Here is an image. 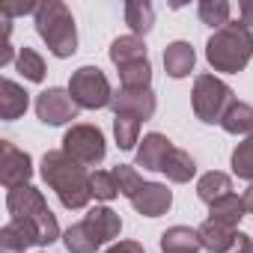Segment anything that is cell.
I'll return each instance as SVG.
<instances>
[{
  "label": "cell",
  "mask_w": 253,
  "mask_h": 253,
  "mask_svg": "<svg viewBox=\"0 0 253 253\" xmlns=\"http://www.w3.org/2000/svg\"><path fill=\"white\" fill-rule=\"evenodd\" d=\"M6 209H9V220L27 238V244L45 247V244H54L60 238V223H57L54 211L48 209L39 188L21 185V188L9 191L6 194Z\"/></svg>",
  "instance_id": "cell-1"
},
{
  "label": "cell",
  "mask_w": 253,
  "mask_h": 253,
  "mask_svg": "<svg viewBox=\"0 0 253 253\" xmlns=\"http://www.w3.org/2000/svg\"><path fill=\"white\" fill-rule=\"evenodd\" d=\"M42 179L60 197V203L69 211L86 209L89 200H92V176L86 173L84 164L69 158L63 149L45 152V158H42Z\"/></svg>",
  "instance_id": "cell-2"
},
{
  "label": "cell",
  "mask_w": 253,
  "mask_h": 253,
  "mask_svg": "<svg viewBox=\"0 0 253 253\" xmlns=\"http://www.w3.org/2000/svg\"><path fill=\"white\" fill-rule=\"evenodd\" d=\"M253 57V33L241 21H229L226 27L214 30L206 42V60L214 72L238 75Z\"/></svg>",
  "instance_id": "cell-3"
},
{
  "label": "cell",
  "mask_w": 253,
  "mask_h": 253,
  "mask_svg": "<svg viewBox=\"0 0 253 253\" xmlns=\"http://www.w3.org/2000/svg\"><path fill=\"white\" fill-rule=\"evenodd\" d=\"M119 232H122V217L107 206H95L86 211L84 220L72 223L63 232V244L69 253H95L101 244L113 241Z\"/></svg>",
  "instance_id": "cell-4"
},
{
  "label": "cell",
  "mask_w": 253,
  "mask_h": 253,
  "mask_svg": "<svg viewBox=\"0 0 253 253\" xmlns=\"http://www.w3.org/2000/svg\"><path fill=\"white\" fill-rule=\"evenodd\" d=\"M36 18V33L48 45V51L60 60L72 57L78 51V30H75V15L60 0H45L33 12Z\"/></svg>",
  "instance_id": "cell-5"
},
{
  "label": "cell",
  "mask_w": 253,
  "mask_h": 253,
  "mask_svg": "<svg viewBox=\"0 0 253 253\" xmlns=\"http://www.w3.org/2000/svg\"><path fill=\"white\" fill-rule=\"evenodd\" d=\"M191 104H194V113L200 122L206 125H220L226 110L235 104V92L229 84H223L220 78L214 75H197L194 81V92H191Z\"/></svg>",
  "instance_id": "cell-6"
},
{
  "label": "cell",
  "mask_w": 253,
  "mask_h": 253,
  "mask_svg": "<svg viewBox=\"0 0 253 253\" xmlns=\"http://www.w3.org/2000/svg\"><path fill=\"white\" fill-rule=\"evenodd\" d=\"M69 95L75 98L78 107H84V110H98V107H110L113 89H110L107 75H104L98 66H81V69L72 75V81H69Z\"/></svg>",
  "instance_id": "cell-7"
},
{
  "label": "cell",
  "mask_w": 253,
  "mask_h": 253,
  "mask_svg": "<svg viewBox=\"0 0 253 253\" xmlns=\"http://www.w3.org/2000/svg\"><path fill=\"white\" fill-rule=\"evenodd\" d=\"M63 152L69 158H75L78 164H84V167L101 164L104 152H107L101 128H98V125H86V122L72 125V128L63 134Z\"/></svg>",
  "instance_id": "cell-8"
},
{
  "label": "cell",
  "mask_w": 253,
  "mask_h": 253,
  "mask_svg": "<svg viewBox=\"0 0 253 253\" xmlns=\"http://www.w3.org/2000/svg\"><path fill=\"white\" fill-rule=\"evenodd\" d=\"M33 176V158L18 149L9 140H0V182L6 191H15L21 185H30Z\"/></svg>",
  "instance_id": "cell-9"
},
{
  "label": "cell",
  "mask_w": 253,
  "mask_h": 253,
  "mask_svg": "<svg viewBox=\"0 0 253 253\" xmlns=\"http://www.w3.org/2000/svg\"><path fill=\"white\" fill-rule=\"evenodd\" d=\"M78 110L81 107L75 104V98L69 95V89H60V86H48L36 98V116L45 125H66V122L78 119Z\"/></svg>",
  "instance_id": "cell-10"
},
{
  "label": "cell",
  "mask_w": 253,
  "mask_h": 253,
  "mask_svg": "<svg viewBox=\"0 0 253 253\" xmlns=\"http://www.w3.org/2000/svg\"><path fill=\"white\" fill-rule=\"evenodd\" d=\"M155 92L152 86L146 89H131V86H119L110 98V110L116 116H134V119H152L155 116Z\"/></svg>",
  "instance_id": "cell-11"
},
{
  "label": "cell",
  "mask_w": 253,
  "mask_h": 253,
  "mask_svg": "<svg viewBox=\"0 0 253 253\" xmlns=\"http://www.w3.org/2000/svg\"><path fill=\"white\" fill-rule=\"evenodd\" d=\"M128 203H131L134 211L143 214V217H161V214H167V209L173 206V191H170L167 185H161V182H143V185L137 188V194H134Z\"/></svg>",
  "instance_id": "cell-12"
},
{
  "label": "cell",
  "mask_w": 253,
  "mask_h": 253,
  "mask_svg": "<svg viewBox=\"0 0 253 253\" xmlns=\"http://www.w3.org/2000/svg\"><path fill=\"white\" fill-rule=\"evenodd\" d=\"M170 152H173V143H170L164 134L152 131V134H146L143 143L137 146V167L161 173V167H164V161H167Z\"/></svg>",
  "instance_id": "cell-13"
},
{
  "label": "cell",
  "mask_w": 253,
  "mask_h": 253,
  "mask_svg": "<svg viewBox=\"0 0 253 253\" xmlns=\"http://www.w3.org/2000/svg\"><path fill=\"white\" fill-rule=\"evenodd\" d=\"M197 66V54L191 48V42H170L164 48V69L170 78H188Z\"/></svg>",
  "instance_id": "cell-14"
},
{
  "label": "cell",
  "mask_w": 253,
  "mask_h": 253,
  "mask_svg": "<svg viewBox=\"0 0 253 253\" xmlns=\"http://www.w3.org/2000/svg\"><path fill=\"white\" fill-rule=\"evenodd\" d=\"M27 104H30V95L24 92V86H18V84L9 81V78L0 81V116H3L6 122L24 116Z\"/></svg>",
  "instance_id": "cell-15"
},
{
  "label": "cell",
  "mask_w": 253,
  "mask_h": 253,
  "mask_svg": "<svg viewBox=\"0 0 253 253\" xmlns=\"http://www.w3.org/2000/svg\"><path fill=\"white\" fill-rule=\"evenodd\" d=\"M161 250L164 253H200L203 241H200V232L191 226H170L161 232Z\"/></svg>",
  "instance_id": "cell-16"
},
{
  "label": "cell",
  "mask_w": 253,
  "mask_h": 253,
  "mask_svg": "<svg viewBox=\"0 0 253 253\" xmlns=\"http://www.w3.org/2000/svg\"><path fill=\"white\" fill-rule=\"evenodd\" d=\"M200 241H203V250H209V253H226V247L232 244V238H235V232L238 229H232V226H223V223H217V220H203L200 223Z\"/></svg>",
  "instance_id": "cell-17"
},
{
  "label": "cell",
  "mask_w": 253,
  "mask_h": 253,
  "mask_svg": "<svg viewBox=\"0 0 253 253\" xmlns=\"http://www.w3.org/2000/svg\"><path fill=\"white\" fill-rule=\"evenodd\" d=\"M110 60H113V66L119 69V66H128V63H137V60H149V54H146V42L140 39V36H119V39H113V45H110Z\"/></svg>",
  "instance_id": "cell-18"
},
{
  "label": "cell",
  "mask_w": 253,
  "mask_h": 253,
  "mask_svg": "<svg viewBox=\"0 0 253 253\" xmlns=\"http://www.w3.org/2000/svg\"><path fill=\"white\" fill-rule=\"evenodd\" d=\"M244 214H247V209H244V200L238 194H226V197H220L217 203L209 206V220H217V223L232 226V229L241 223Z\"/></svg>",
  "instance_id": "cell-19"
},
{
  "label": "cell",
  "mask_w": 253,
  "mask_h": 253,
  "mask_svg": "<svg viewBox=\"0 0 253 253\" xmlns=\"http://www.w3.org/2000/svg\"><path fill=\"white\" fill-rule=\"evenodd\" d=\"M226 194H232V179H229L226 173H220V170H209V173L197 182V197H200L206 206L217 203V200L226 197Z\"/></svg>",
  "instance_id": "cell-20"
},
{
  "label": "cell",
  "mask_w": 253,
  "mask_h": 253,
  "mask_svg": "<svg viewBox=\"0 0 253 253\" xmlns=\"http://www.w3.org/2000/svg\"><path fill=\"white\" fill-rule=\"evenodd\" d=\"M161 173H164L170 182H176V185H185V182H191V179H194V173H197V164H194V158H191L185 149H176V146H173V152L167 155V161H164Z\"/></svg>",
  "instance_id": "cell-21"
},
{
  "label": "cell",
  "mask_w": 253,
  "mask_h": 253,
  "mask_svg": "<svg viewBox=\"0 0 253 253\" xmlns=\"http://www.w3.org/2000/svg\"><path fill=\"white\" fill-rule=\"evenodd\" d=\"M220 128L226 131V134H253V104H247V101H235L229 110H226V116H223V122H220Z\"/></svg>",
  "instance_id": "cell-22"
},
{
  "label": "cell",
  "mask_w": 253,
  "mask_h": 253,
  "mask_svg": "<svg viewBox=\"0 0 253 253\" xmlns=\"http://www.w3.org/2000/svg\"><path fill=\"white\" fill-rule=\"evenodd\" d=\"M125 24L134 30V36H146L155 24V9L152 3H140V0H131L125 3Z\"/></svg>",
  "instance_id": "cell-23"
},
{
  "label": "cell",
  "mask_w": 253,
  "mask_h": 253,
  "mask_svg": "<svg viewBox=\"0 0 253 253\" xmlns=\"http://www.w3.org/2000/svg\"><path fill=\"white\" fill-rule=\"evenodd\" d=\"M119 81H122V86L146 89L152 84V63L149 60H137V63H128V66H119Z\"/></svg>",
  "instance_id": "cell-24"
},
{
  "label": "cell",
  "mask_w": 253,
  "mask_h": 253,
  "mask_svg": "<svg viewBox=\"0 0 253 253\" xmlns=\"http://www.w3.org/2000/svg\"><path fill=\"white\" fill-rule=\"evenodd\" d=\"M113 134H116V146L119 149H134L140 143V119L134 116H116L113 119Z\"/></svg>",
  "instance_id": "cell-25"
},
{
  "label": "cell",
  "mask_w": 253,
  "mask_h": 253,
  "mask_svg": "<svg viewBox=\"0 0 253 253\" xmlns=\"http://www.w3.org/2000/svg\"><path fill=\"white\" fill-rule=\"evenodd\" d=\"M197 15H200L203 24L220 30V27L229 24V3L226 0H203V3L197 6Z\"/></svg>",
  "instance_id": "cell-26"
},
{
  "label": "cell",
  "mask_w": 253,
  "mask_h": 253,
  "mask_svg": "<svg viewBox=\"0 0 253 253\" xmlns=\"http://www.w3.org/2000/svg\"><path fill=\"white\" fill-rule=\"evenodd\" d=\"M15 66H18V72H21L27 81H33V84H42V81H45V60H42V54H36L33 48H21L18 57H15Z\"/></svg>",
  "instance_id": "cell-27"
},
{
  "label": "cell",
  "mask_w": 253,
  "mask_h": 253,
  "mask_svg": "<svg viewBox=\"0 0 253 253\" xmlns=\"http://www.w3.org/2000/svg\"><path fill=\"white\" fill-rule=\"evenodd\" d=\"M229 164H232V173H235L238 179L253 182V134H250L247 140H241V143L232 149Z\"/></svg>",
  "instance_id": "cell-28"
},
{
  "label": "cell",
  "mask_w": 253,
  "mask_h": 253,
  "mask_svg": "<svg viewBox=\"0 0 253 253\" xmlns=\"http://www.w3.org/2000/svg\"><path fill=\"white\" fill-rule=\"evenodd\" d=\"M119 194V182L113 176V170H95L92 173V197L101 203H110Z\"/></svg>",
  "instance_id": "cell-29"
},
{
  "label": "cell",
  "mask_w": 253,
  "mask_h": 253,
  "mask_svg": "<svg viewBox=\"0 0 253 253\" xmlns=\"http://www.w3.org/2000/svg\"><path fill=\"white\" fill-rule=\"evenodd\" d=\"M113 176H116V182H119V194L122 197H134L137 194V188L143 185V179H140V173L134 170V167H128V164H119L116 170H113Z\"/></svg>",
  "instance_id": "cell-30"
},
{
  "label": "cell",
  "mask_w": 253,
  "mask_h": 253,
  "mask_svg": "<svg viewBox=\"0 0 253 253\" xmlns=\"http://www.w3.org/2000/svg\"><path fill=\"white\" fill-rule=\"evenodd\" d=\"M30 244H27V238L18 232V226L9 220L3 229H0V253H24Z\"/></svg>",
  "instance_id": "cell-31"
},
{
  "label": "cell",
  "mask_w": 253,
  "mask_h": 253,
  "mask_svg": "<svg viewBox=\"0 0 253 253\" xmlns=\"http://www.w3.org/2000/svg\"><path fill=\"white\" fill-rule=\"evenodd\" d=\"M226 253H253V238L247 232H235V238L226 247Z\"/></svg>",
  "instance_id": "cell-32"
},
{
  "label": "cell",
  "mask_w": 253,
  "mask_h": 253,
  "mask_svg": "<svg viewBox=\"0 0 253 253\" xmlns=\"http://www.w3.org/2000/svg\"><path fill=\"white\" fill-rule=\"evenodd\" d=\"M104 253H146V250H143L140 241H116V244H110Z\"/></svg>",
  "instance_id": "cell-33"
},
{
  "label": "cell",
  "mask_w": 253,
  "mask_h": 253,
  "mask_svg": "<svg viewBox=\"0 0 253 253\" xmlns=\"http://www.w3.org/2000/svg\"><path fill=\"white\" fill-rule=\"evenodd\" d=\"M238 15H241V24H244V27H253V0L238 3Z\"/></svg>",
  "instance_id": "cell-34"
},
{
  "label": "cell",
  "mask_w": 253,
  "mask_h": 253,
  "mask_svg": "<svg viewBox=\"0 0 253 253\" xmlns=\"http://www.w3.org/2000/svg\"><path fill=\"white\" fill-rule=\"evenodd\" d=\"M241 200H244V209H247V214H253V182L247 185V191L241 194Z\"/></svg>",
  "instance_id": "cell-35"
}]
</instances>
